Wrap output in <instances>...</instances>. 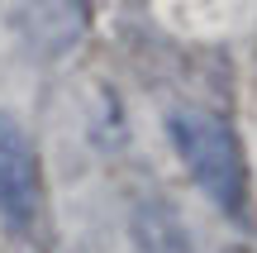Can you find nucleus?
<instances>
[{
  "label": "nucleus",
  "instance_id": "obj_1",
  "mask_svg": "<svg viewBox=\"0 0 257 253\" xmlns=\"http://www.w3.org/2000/svg\"><path fill=\"white\" fill-rule=\"evenodd\" d=\"M167 134H172L186 172L195 177V187L229 220H248V158H243V143L229 129V120L181 105L167 115Z\"/></svg>",
  "mask_w": 257,
  "mask_h": 253
},
{
  "label": "nucleus",
  "instance_id": "obj_2",
  "mask_svg": "<svg viewBox=\"0 0 257 253\" xmlns=\"http://www.w3.org/2000/svg\"><path fill=\"white\" fill-rule=\"evenodd\" d=\"M43 201V162L15 115L0 110V220L10 234H29Z\"/></svg>",
  "mask_w": 257,
  "mask_h": 253
},
{
  "label": "nucleus",
  "instance_id": "obj_3",
  "mask_svg": "<svg viewBox=\"0 0 257 253\" xmlns=\"http://www.w3.org/2000/svg\"><path fill=\"white\" fill-rule=\"evenodd\" d=\"M134 244L138 253H200L191 229L181 225V215L162 201H143L134 210Z\"/></svg>",
  "mask_w": 257,
  "mask_h": 253
},
{
  "label": "nucleus",
  "instance_id": "obj_4",
  "mask_svg": "<svg viewBox=\"0 0 257 253\" xmlns=\"http://www.w3.org/2000/svg\"><path fill=\"white\" fill-rule=\"evenodd\" d=\"M229 253H252V248H229Z\"/></svg>",
  "mask_w": 257,
  "mask_h": 253
}]
</instances>
